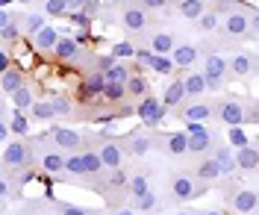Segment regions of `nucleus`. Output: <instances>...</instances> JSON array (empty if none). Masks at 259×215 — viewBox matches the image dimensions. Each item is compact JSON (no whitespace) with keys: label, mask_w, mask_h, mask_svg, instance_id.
<instances>
[{"label":"nucleus","mask_w":259,"mask_h":215,"mask_svg":"<svg viewBox=\"0 0 259 215\" xmlns=\"http://www.w3.org/2000/svg\"><path fill=\"white\" fill-rule=\"evenodd\" d=\"M224 74H227V59L221 53H209L206 62H203V83H206V89H212V92L221 89Z\"/></svg>","instance_id":"f257e3e1"},{"label":"nucleus","mask_w":259,"mask_h":215,"mask_svg":"<svg viewBox=\"0 0 259 215\" xmlns=\"http://www.w3.org/2000/svg\"><path fill=\"white\" fill-rule=\"evenodd\" d=\"M203 192H206V186L197 183L194 177H189V174H177L171 180V195H174V200H192V198H200Z\"/></svg>","instance_id":"f03ea898"},{"label":"nucleus","mask_w":259,"mask_h":215,"mask_svg":"<svg viewBox=\"0 0 259 215\" xmlns=\"http://www.w3.org/2000/svg\"><path fill=\"white\" fill-rule=\"evenodd\" d=\"M218 118L224 121L227 127H242L244 124V103L239 98H230L218 106Z\"/></svg>","instance_id":"7ed1b4c3"},{"label":"nucleus","mask_w":259,"mask_h":215,"mask_svg":"<svg viewBox=\"0 0 259 215\" xmlns=\"http://www.w3.org/2000/svg\"><path fill=\"white\" fill-rule=\"evenodd\" d=\"M136 115L142 118L145 124H159L162 118H165V106H162L159 100H153V98H142V103L136 106Z\"/></svg>","instance_id":"20e7f679"},{"label":"nucleus","mask_w":259,"mask_h":215,"mask_svg":"<svg viewBox=\"0 0 259 215\" xmlns=\"http://www.w3.org/2000/svg\"><path fill=\"white\" fill-rule=\"evenodd\" d=\"M3 165H9V168H21V165H27V159H30V150H27V145H21V142H12V145H6L3 148Z\"/></svg>","instance_id":"39448f33"},{"label":"nucleus","mask_w":259,"mask_h":215,"mask_svg":"<svg viewBox=\"0 0 259 215\" xmlns=\"http://www.w3.org/2000/svg\"><path fill=\"white\" fill-rule=\"evenodd\" d=\"M233 162H236V171H256V162H259L256 145L250 142L247 148H239L233 153Z\"/></svg>","instance_id":"423d86ee"},{"label":"nucleus","mask_w":259,"mask_h":215,"mask_svg":"<svg viewBox=\"0 0 259 215\" xmlns=\"http://www.w3.org/2000/svg\"><path fill=\"white\" fill-rule=\"evenodd\" d=\"M97 156H100V165L103 168H121V162H124V148L118 142H106Z\"/></svg>","instance_id":"0eeeda50"},{"label":"nucleus","mask_w":259,"mask_h":215,"mask_svg":"<svg viewBox=\"0 0 259 215\" xmlns=\"http://www.w3.org/2000/svg\"><path fill=\"white\" fill-rule=\"evenodd\" d=\"M124 27H127L130 33H145L147 12L142 6H127V9H124Z\"/></svg>","instance_id":"6e6552de"},{"label":"nucleus","mask_w":259,"mask_h":215,"mask_svg":"<svg viewBox=\"0 0 259 215\" xmlns=\"http://www.w3.org/2000/svg\"><path fill=\"white\" fill-rule=\"evenodd\" d=\"M171 62H174V68H192L197 62V48L194 45H174Z\"/></svg>","instance_id":"1a4fd4ad"},{"label":"nucleus","mask_w":259,"mask_h":215,"mask_svg":"<svg viewBox=\"0 0 259 215\" xmlns=\"http://www.w3.org/2000/svg\"><path fill=\"white\" fill-rule=\"evenodd\" d=\"M53 136V142H56V148H65V150H77L82 145V136L77 130H65V127H56V130L50 133Z\"/></svg>","instance_id":"9d476101"},{"label":"nucleus","mask_w":259,"mask_h":215,"mask_svg":"<svg viewBox=\"0 0 259 215\" xmlns=\"http://www.w3.org/2000/svg\"><path fill=\"white\" fill-rule=\"evenodd\" d=\"M162 145H165V153H171V156H183V153H189V136L186 133H168L165 139H162Z\"/></svg>","instance_id":"9b49d317"},{"label":"nucleus","mask_w":259,"mask_h":215,"mask_svg":"<svg viewBox=\"0 0 259 215\" xmlns=\"http://www.w3.org/2000/svg\"><path fill=\"white\" fill-rule=\"evenodd\" d=\"M150 148H153V139H150L145 130H136V133L127 139V150L133 153V156H145Z\"/></svg>","instance_id":"f8f14e48"},{"label":"nucleus","mask_w":259,"mask_h":215,"mask_svg":"<svg viewBox=\"0 0 259 215\" xmlns=\"http://www.w3.org/2000/svg\"><path fill=\"white\" fill-rule=\"evenodd\" d=\"M56 41H59V30H56V27H48V24H45V27L35 33V50H41V53L53 50Z\"/></svg>","instance_id":"ddd939ff"},{"label":"nucleus","mask_w":259,"mask_h":215,"mask_svg":"<svg viewBox=\"0 0 259 215\" xmlns=\"http://www.w3.org/2000/svg\"><path fill=\"white\" fill-rule=\"evenodd\" d=\"M250 12H253V9H250ZM250 12H247V15H244V12H239V9H236V12H230V15H227V21H224L227 33H230V35H244V33H247Z\"/></svg>","instance_id":"4468645a"},{"label":"nucleus","mask_w":259,"mask_h":215,"mask_svg":"<svg viewBox=\"0 0 259 215\" xmlns=\"http://www.w3.org/2000/svg\"><path fill=\"white\" fill-rule=\"evenodd\" d=\"M192 177H194L197 183H203V186H209V183H215L218 177H221V171H218V165L212 162V156H209V159H203L200 165L194 168V174H192Z\"/></svg>","instance_id":"2eb2a0df"},{"label":"nucleus","mask_w":259,"mask_h":215,"mask_svg":"<svg viewBox=\"0 0 259 215\" xmlns=\"http://www.w3.org/2000/svg\"><path fill=\"white\" fill-rule=\"evenodd\" d=\"M53 53H56V59H62V62H74V59L80 56V45H77L74 38H62V35H59Z\"/></svg>","instance_id":"dca6fc26"},{"label":"nucleus","mask_w":259,"mask_h":215,"mask_svg":"<svg viewBox=\"0 0 259 215\" xmlns=\"http://www.w3.org/2000/svg\"><path fill=\"white\" fill-rule=\"evenodd\" d=\"M230 203H233V209H236V212H253V209H256V192H253V189L236 192Z\"/></svg>","instance_id":"f3484780"},{"label":"nucleus","mask_w":259,"mask_h":215,"mask_svg":"<svg viewBox=\"0 0 259 215\" xmlns=\"http://www.w3.org/2000/svg\"><path fill=\"white\" fill-rule=\"evenodd\" d=\"M24 85V74H21V68H6L3 74H0V89L6 92V95H12L15 89Z\"/></svg>","instance_id":"a211bd4d"},{"label":"nucleus","mask_w":259,"mask_h":215,"mask_svg":"<svg viewBox=\"0 0 259 215\" xmlns=\"http://www.w3.org/2000/svg\"><path fill=\"white\" fill-rule=\"evenodd\" d=\"M174 45H177L174 33H156L150 38V50H153L156 56H168V53L174 50Z\"/></svg>","instance_id":"6ab92c4d"},{"label":"nucleus","mask_w":259,"mask_h":215,"mask_svg":"<svg viewBox=\"0 0 259 215\" xmlns=\"http://www.w3.org/2000/svg\"><path fill=\"white\" fill-rule=\"evenodd\" d=\"M212 162L218 165V171H221V174H233V171H236L233 150H230V148H215V153H212Z\"/></svg>","instance_id":"aec40b11"},{"label":"nucleus","mask_w":259,"mask_h":215,"mask_svg":"<svg viewBox=\"0 0 259 215\" xmlns=\"http://www.w3.org/2000/svg\"><path fill=\"white\" fill-rule=\"evenodd\" d=\"M165 103L162 106H180L183 100H186V92H183V80H171V83L165 85Z\"/></svg>","instance_id":"412c9836"},{"label":"nucleus","mask_w":259,"mask_h":215,"mask_svg":"<svg viewBox=\"0 0 259 215\" xmlns=\"http://www.w3.org/2000/svg\"><path fill=\"white\" fill-rule=\"evenodd\" d=\"M227 68H230L236 77H247L250 68H253V59H250V53H233V59H230Z\"/></svg>","instance_id":"4be33fe9"},{"label":"nucleus","mask_w":259,"mask_h":215,"mask_svg":"<svg viewBox=\"0 0 259 215\" xmlns=\"http://www.w3.org/2000/svg\"><path fill=\"white\" fill-rule=\"evenodd\" d=\"M212 112H215V109H212V106H206V103H192V106H186L180 115H183V121L189 124V121H206Z\"/></svg>","instance_id":"5701e85b"},{"label":"nucleus","mask_w":259,"mask_h":215,"mask_svg":"<svg viewBox=\"0 0 259 215\" xmlns=\"http://www.w3.org/2000/svg\"><path fill=\"white\" fill-rule=\"evenodd\" d=\"M124 92L133 95V98H147V80L142 74H133V71H130L127 83H124Z\"/></svg>","instance_id":"b1692460"},{"label":"nucleus","mask_w":259,"mask_h":215,"mask_svg":"<svg viewBox=\"0 0 259 215\" xmlns=\"http://www.w3.org/2000/svg\"><path fill=\"white\" fill-rule=\"evenodd\" d=\"M203 3H206V0H180V15L189 18V21H197V18L206 12Z\"/></svg>","instance_id":"393cba45"},{"label":"nucleus","mask_w":259,"mask_h":215,"mask_svg":"<svg viewBox=\"0 0 259 215\" xmlns=\"http://www.w3.org/2000/svg\"><path fill=\"white\" fill-rule=\"evenodd\" d=\"M12 103H15V112H24V109H30L32 103H35L30 85H21V89H15V92H12Z\"/></svg>","instance_id":"a878e982"},{"label":"nucleus","mask_w":259,"mask_h":215,"mask_svg":"<svg viewBox=\"0 0 259 215\" xmlns=\"http://www.w3.org/2000/svg\"><path fill=\"white\" fill-rule=\"evenodd\" d=\"M209 148H212V136H209V130L189 136V153H206Z\"/></svg>","instance_id":"bb28decb"},{"label":"nucleus","mask_w":259,"mask_h":215,"mask_svg":"<svg viewBox=\"0 0 259 215\" xmlns=\"http://www.w3.org/2000/svg\"><path fill=\"white\" fill-rule=\"evenodd\" d=\"M183 92H186V95H192V98L203 95V92H206L203 74H189V77H183Z\"/></svg>","instance_id":"cd10ccee"},{"label":"nucleus","mask_w":259,"mask_h":215,"mask_svg":"<svg viewBox=\"0 0 259 215\" xmlns=\"http://www.w3.org/2000/svg\"><path fill=\"white\" fill-rule=\"evenodd\" d=\"M133 206L139 209V212H150V209H156V195L147 189L142 195H133Z\"/></svg>","instance_id":"c85d7f7f"},{"label":"nucleus","mask_w":259,"mask_h":215,"mask_svg":"<svg viewBox=\"0 0 259 215\" xmlns=\"http://www.w3.org/2000/svg\"><path fill=\"white\" fill-rule=\"evenodd\" d=\"M103 77H106V83H121V85H124V83H127V77H130V68L121 65V62H115Z\"/></svg>","instance_id":"c756f323"},{"label":"nucleus","mask_w":259,"mask_h":215,"mask_svg":"<svg viewBox=\"0 0 259 215\" xmlns=\"http://www.w3.org/2000/svg\"><path fill=\"white\" fill-rule=\"evenodd\" d=\"M85 89H89V92H92V95H100V92H103V89H106V77H103V74H100V71H92V74H89V77H85Z\"/></svg>","instance_id":"7c9ffc66"},{"label":"nucleus","mask_w":259,"mask_h":215,"mask_svg":"<svg viewBox=\"0 0 259 215\" xmlns=\"http://www.w3.org/2000/svg\"><path fill=\"white\" fill-rule=\"evenodd\" d=\"M24 30L21 33H27V35H35L41 27H45V15H38V12H32V15H27L24 18V24H21Z\"/></svg>","instance_id":"2f4dec72"},{"label":"nucleus","mask_w":259,"mask_h":215,"mask_svg":"<svg viewBox=\"0 0 259 215\" xmlns=\"http://www.w3.org/2000/svg\"><path fill=\"white\" fill-rule=\"evenodd\" d=\"M80 159H82V171H85V174H97V171H100V156H97L95 150H85V153H80Z\"/></svg>","instance_id":"473e14b6"},{"label":"nucleus","mask_w":259,"mask_h":215,"mask_svg":"<svg viewBox=\"0 0 259 215\" xmlns=\"http://www.w3.org/2000/svg\"><path fill=\"white\" fill-rule=\"evenodd\" d=\"M32 118H38V121H50L53 118V109H50V100H35L30 106Z\"/></svg>","instance_id":"72a5a7b5"},{"label":"nucleus","mask_w":259,"mask_h":215,"mask_svg":"<svg viewBox=\"0 0 259 215\" xmlns=\"http://www.w3.org/2000/svg\"><path fill=\"white\" fill-rule=\"evenodd\" d=\"M9 133H15V136H27V133H30V121H27V115H24V112H15V115H12Z\"/></svg>","instance_id":"f704fd0d"},{"label":"nucleus","mask_w":259,"mask_h":215,"mask_svg":"<svg viewBox=\"0 0 259 215\" xmlns=\"http://www.w3.org/2000/svg\"><path fill=\"white\" fill-rule=\"evenodd\" d=\"M62 165H65V159L59 156V153H45V156H41V168H45V171H50V174L62 171Z\"/></svg>","instance_id":"c9c22d12"},{"label":"nucleus","mask_w":259,"mask_h":215,"mask_svg":"<svg viewBox=\"0 0 259 215\" xmlns=\"http://www.w3.org/2000/svg\"><path fill=\"white\" fill-rule=\"evenodd\" d=\"M227 136H230V145H233V148H247V145H250V139L244 136L242 127H230Z\"/></svg>","instance_id":"e433bc0d"},{"label":"nucleus","mask_w":259,"mask_h":215,"mask_svg":"<svg viewBox=\"0 0 259 215\" xmlns=\"http://www.w3.org/2000/svg\"><path fill=\"white\" fill-rule=\"evenodd\" d=\"M50 109H53V115H62V118H68L71 112H74V106H71L65 98H53L50 100Z\"/></svg>","instance_id":"4c0bfd02"},{"label":"nucleus","mask_w":259,"mask_h":215,"mask_svg":"<svg viewBox=\"0 0 259 215\" xmlns=\"http://www.w3.org/2000/svg\"><path fill=\"white\" fill-rule=\"evenodd\" d=\"M127 186H130V195H142V192H147V189H150L145 174H136V177H130Z\"/></svg>","instance_id":"58836bf2"},{"label":"nucleus","mask_w":259,"mask_h":215,"mask_svg":"<svg viewBox=\"0 0 259 215\" xmlns=\"http://www.w3.org/2000/svg\"><path fill=\"white\" fill-rule=\"evenodd\" d=\"M100 95H103L106 100H121L127 92H124V85H121V83H106V89H103Z\"/></svg>","instance_id":"ea45409f"},{"label":"nucleus","mask_w":259,"mask_h":215,"mask_svg":"<svg viewBox=\"0 0 259 215\" xmlns=\"http://www.w3.org/2000/svg\"><path fill=\"white\" fill-rule=\"evenodd\" d=\"M62 171H71V174H77V177H80V174H85V171H82V159H80V153L68 156V159H65V165H62Z\"/></svg>","instance_id":"a19ab883"},{"label":"nucleus","mask_w":259,"mask_h":215,"mask_svg":"<svg viewBox=\"0 0 259 215\" xmlns=\"http://www.w3.org/2000/svg\"><path fill=\"white\" fill-rule=\"evenodd\" d=\"M133 53H136V48H133L130 41H118V45L112 48V56H115V59H130Z\"/></svg>","instance_id":"79ce46f5"},{"label":"nucleus","mask_w":259,"mask_h":215,"mask_svg":"<svg viewBox=\"0 0 259 215\" xmlns=\"http://www.w3.org/2000/svg\"><path fill=\"white\" fill-rule=\"evenodd\" d=\"M197 21H200V30H203V33H212V30L218 27V15H215V12H203Z\"/></svg>","instance_id":"37998d69"},{"label":"nucleus","mask_w":259,"mask_h":215,"mask_svg":"<svg viewBox=\"0 0 259 215\" xmlns=\"http://www.w3.org/2000/svg\"><path fill=\"white\" fill-rule=\"evenodd\" d=\"M153 71H156V74H171V71H174L171 56H156V59H153Z\"/></svg>","instance_id":"c03bdc74"},{"label":"nucleus","mask_w":259,"mask_h":215,"mask_svg":"<svg viewBox=\"0 0 259 215\" xmlns=\"http://www.w3.org/2000/svg\"><path fill=\"white\" fill-rule=\"evenodd\" d=\"M127 171H124V168H112V174H109V186H112V189H121V186H127Z\"/></svg>","instance_id":"a18cd8bd"},{"label":"nucleus","mask_w":259,"mask_h":215,"mask_svg":"<svg viewBox=\"0 0 259 215\" xmlns=\"http://www.w3.org/2000/svg\"><path fill=\"white\" fill-rule=\"evenodd\" d=\"M18 35H21V30H18V21H9V24L0 30V38H3V41H15Z\"/></svg>","instance_id":"49530a36"},{"label":"nucleus","mask_w":259,"mask_h":215,"mask_svg":"<svg viewBox=\"0 0 259 215\" xmlns=\"http://www.w3.org/2000/svg\"><path fill=\"white\" fill-rule=\"evenodd\" d=\"M133 56L139 59V65H142V68H153V59H156V53H153V50H136Z\"/></svg>","instance_id":"de8ad7c7"},{"label":"nucleus","mask_w":259,"mask_h":215,"mask_svg":"<svg viewBox=\"0 0 259 215\" xmlns=\"http://www.w3.org/2000/svg\"><path fill=\"white\" fill-rule=\"evenodd\" d=\"M59 215H95L85 206H74V203H59Z\"/></svg>","instance_id":"09e8293b"},{"label":"nucleus","mask_w":259,"mask_h":215,"mask_svg":"<svg viewBox=\"0 0 259 215\" xmlns=\"http://www.w3.org/2000/svg\"><path fill=\"white\" fill-rule=\"evenodd\" d=\"M45 15H65V3L62 0H48V3H45Z\"/></svg>","instance_id":"8fccbe9b"},{"label":"nucleus","mask_w":259,"mask_h":215,"mask_svg":"<svg viewBox=\"0 0 259 215\" xmlns=\"http://www.w3.org/2000/svg\"><path fill=\"white\" fill-rule=\"evenodd\" d=\"M65 15L71 18V24H74V27H80V30H89V15H82V12H65Z\"/></svg>","instance_id":"3c124183"},{"label":"nucleus","mask_w":259,"mask_h":215,"mask_svg":"<svg viewBox=\"0 0 259 215\" xmlns=\"http://www.w3.org/2000/svg\"><path fill=\"white\" fill-rule=\"evenodd\" d=\"M115 62H118V59H115L112 53H106V56H100V59H97V68H95V71H100V74H106V71H109V68L115 65Z\"/></svg>","instance_id":"603ef678"},{"label":"nucleus","mask_w":259,"mask_h":215,"mask_svg":"<svg viewBox=\"0 0 259 215\" xmlns=\"http://www.w3.org/2000/svg\"><path fill=\"white\" fill-rule=\"evenodd\" d=\"M62 3H65V12H82L85 0H62Z\"/></svg>","instance_id":"864d4df0"},{"label":"nucleus","mask_w":259,"mask_h":215,"mask_svg":"<svg viewBox=\"0 0 259 215\" xmlns=\"http://www.w3.org/2000/svg\"><path fill=\"white\" fill-rule=\"evenodd\" d=\"M168 0H142V9H162Z\"/></svg>","instance_id":"5fc2aeb1"},{"label":"nucleus","mask_w":259,"mask_h":215,"mask_svg":"<svg viewBox=\"0 0 259 215\" xmlns=\"http://www.w3.org/2000/svg\"><path fill=\"white\" fill-rule=\"evenodd\" d=\"M9 192H12V189H9V180H6V177H3V174H0V200L6 198V195H9Z\"/></svg>","instance_id":"6e6d98bb"},{"label":"nucleus","mask_w":259,"mask_h":215,"mask_svg":"<svg viewBox=\"0 0 259 215\" xmlns=\"http://www.w3.org/2000/svg\"><path fill=\"white\" fill-rule=\"evenodd\" d=\"M6 68H12V65H9V53H6V50H0V74H3Z\"/></svg>","instance_id":"4d7b16f0"},{"label":"nucleus","mask_w":259,"mask_h":215,"mask_svg":"<svg viewBox=\"0 0 259 215\" xmlns=\"http://www.w3.org/2000/svg\"><path fill=\"white\" fill-rule=\"evenodd\" d=\"M6 139H9V124L0 118V142H6Z\"/></svg>","instance_id":"13d9d810"},{"label":"nucleus","mask_w":259,"mask_h":215,"mask_svg":"<svg viewBox=\"0 0 259 215\" xmlns=\"http://www.w3.org/2000/svg\"><path fill=\"white\" fill-rule=\"evenodd\" d=\"M9 21H12V18H9V12H6V9H0V30H3Z\"/></svg>","instance_id":"bf43d9fd"},{"label":"nucleus","mask_w":259,"mask_h":215,"mask_svg":"<svg viewBox=\"0 0 259 215\" xmlns=\"http://www.w3.org/2000/svg\"><path fill=\"white\" fill-rule=\"evenodd\" d=\"M115 215H136V212H133V209H118Z\"/></svg>","instance_id":"052dcab7"},{"label":"nucleus","mask_w":259,"mask_h":215,"mask_svg":"<svg viewBox=\"0 0 259 215\" xmlns=\"http://www.w3.org/2000/svg\"><path fill=\"white\" fill-rule=\"evenodd\" d=\"M9 3H15V0H0V9H3V6H9Z\"/></svg>","instance_id":"680f3d73"},{"label":"nucleus","mask_w":259,"mask_h":215,"mask_svg":"<svg viewBox=\"0 0 259 215\" xmlns=\"http://www.w3.org/2000/svg\"><path fill=\"white\" fill-rule=\"evenodd\" d=\"M18 3H21V6H30L32 0H18Z\"/></svg>","instance_id":"e2e57ef3"},{"label":"nucleus","mask_w":259,"mask_h":215,"mask_svg":"<svg viewBox=\"0 0 259 215\" xmlns=\"http://www.w3.org/2000/svg\"><path fill=\"white\" fill-rule=\"evenodd\" d=\"M203 215H224V212H215V209H209V212H203Z\"/></svg>","instance_id":"0e129e2a"},{"label":"nucleus","mask_w":259,"mask_h":215,"mask_svg":"<svg viewBox=\"0 0 259 215\" xmlns=\"http://www.w3.org/2000/svg\"><path fill=\"white\" fill-rule=\"evenodd\" d=\"M177 215H192V212H177Z\"/></svg>","instance_id":"69168bd1"},{"label":"nucleus","mask_w":259,"mask_h":215,"mask_svg":"<svg viewBox=\"0 0 259 215\" xmlns=\"http://www.w3.org/2000/svg\"><path fill=\"white\" fill-rule=\"evenodd\" d=\"M0 212H3V200H0Z\"/></svg>","instance_id":"338daca9"},{"label":"nucleus","mask_w":259,"mask_h":215,"mask_svg":"<svg viewBox=\"0 0 259 215\" xmlns=\"http://www.w3.org/2000/svg\"><path fill=\"white\" fill-rule=\"evenodd\" d=\"M97 215H103V212H97Z\"/></svg>","instance_id":"774afa93"}]
</instances>
